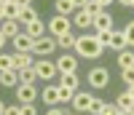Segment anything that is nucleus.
I'll list each match as a JSON object with an SVG mask.
<instances>
[{"label":"nucleus","mask_w":134,"mask_h":115,"mask_svg":"<svg viewBox=\"0 0 134 115\" xmlns=\"http://www.w3.org/2000/svg\"><path fill=\"white\" fill-rule=\"evenodd\" d=\"M35 72H38V80H54L59 70H57V62L43 56V59H35Z\"/></svg>","instance_id":"obj_2"},{"label":"nucleus","mask_w":134,"mask_h":115,"mask_svg":"<svg viewBox=\"0 0 134 115\" xmlns=\"http://www.w3.org/2000/svg\"><path fill=\"white\" fill-rule=\"evenodd\" d=\"M35 80H38V72H35V67H30V70H19V83L30 86V83H35Z\"/></svg>","instance_id":"obj_22"},{"label":"nucleus","mask_w":134,"mask_h":115,"mask_svg":"<svg viewBox=\"0 0 134 115\" xmlns=\"http://www.w3.org/2000/svg\"><path fill=\"white\" fill-rule=\"evenodd\" d=\"M86 11H88V14H91V16H97V14H102V3H99V0H88V3H86Z\"/></svg>","instance_id":"obj_28"},{"label":"nucleus","mask_w":134,"mask_h":115,"mask_svg":"<svg viewBox=\"0 0 134 115\" xmlns=\"http://www.w3.org/2000/svg\"><path fill=\"white\" fill-rule=\"evenodd\" d=\"M16 83H19V72H16V70H3V72H0V86L14 88Z\"/></svg>","instance_id":"obj_16"},{"label":"nucleus","mask_w":134,"mask_h":115,"mask_svg":"<svg viewBox=\"0 0 134 115\" xmlns=\"http://www.w3.org/2000/svg\"><path fill=\"white\" fill-rule=\"evenodd\" d=\"M21 115H38L35 105H21Z\"/></svg>","instance_id":"obj_34"},{"label":"nucleus","mask_w":134,"mask_h":115,"mask_svg":"<svg viewBox=\"0 0 134 115\" xmlns=\"http://www.w3.org/2000/svg\"><path fill=\"white\" fill-rule=\"evenodd\" d=\"M99 115H121V110H118L115 105H105V107H102V112H99Z\"/></svg>","instance_id":"obj_32"},{"label":"nucleus","mask_w":134,"mask_h":115,"mask_svg":"<svg viewBox=\"0 0 134 115\" xmlns=\"http://www.w3.org/2000/svg\"><path fill=\"white\" fill-rule=\"evenodd\" d=\"M121 115H134V107L131 110H121Z\"/></svg>","instance_id":"obj_42"},{"label":"nucleus","mask_w":134,"mask_h":115,"mask_svg":"<svg viewBox=\"0 0 134 115\" xmlns=\"http://www.w3.org/2000/svg\"><path fill=\"white\" fill-rule=\"evenodd\" d=\"M107 48H113V51H126L129 48L124 30H113V32H110V45H107Z\"/></svg>","instance_id":"obj_12"},{"label":"nucleus","mask_w":134,"mask_h":115,"mask_svg":"<svg viewBox=\"0 0 134 115\" xmlns=\"http://www.w3.org/2000/svg\"><path fill=\"white\" fill-rule=\"evenodd\" d=\"M24 32H27L30 38H35V40H38V38H43V35L48 32V27L43 24L40 19H35V21H30V24H24Z\"/></svg>","instance_id":"obj_14"},{"label":"nucleus","mask_w":134,"mask_h":115,"mask_svg":"<svg viewBox=\"0 0 134 115\" xmlns=\"http://www.w3.org/2000/svg\"><path fill=\"white\" fill-rule=\"evenodd\" d=\"M121 5H134V0H118Z\"/></svg>","instance_id":"obj_41"},{"label":"nucleus","mask_w":134,"mask_h":115,"mask_svg":"<svg viewBox=\"0 0 134 115\" xmlns=\"http://www.w3.org/2000/svg\"><path fill=\"white\" fill-rule=\"evenodd\" d=\"M107 105V102H102V99H97L94 96V102H91V110H88V112H94V115H99V112H102V107Z\"/></svg>","instance_id":"obj_30"},{"label":"nucleus","mask_w":134,"mask_h":115,"mask_svg":"<svg viewBox=\"0 0 134 115\" xmlns=\"http://www.w3.org/2000/svg\"><path fill=\"white\" fill-rule=\"evenodd\" d=\"M72 24L81 27V30H88V27L94 24V16L88 14L86 8H81V11H75V14H72Z\"/></svg>","instance_id":"obj_13"},{"label":"nucleus","mask_w":134,"mask_h":115,"mask_svg":"<svg viewBox=\"0 0 134 115\" xmlns=\"http://www.w3.org/2000/svg\"><path fill=\"white\" fill-rule=\"evenodd\" d=\"M75 43H78V35H72V32L57 38V45H59V48H64V51H75Z\"/></svg>","instance_id":"obj_17"},{"label":"nucleus","mask_w":134,"mask_h":115,"mask_svg":"<svg viewBox=\"0 0 134 115\" xmlns=\"http://www.w3.org/2000/svg\"><path fill=\"white\" fill-rule=\"evenodd\" d=\"M3 8H5V19H16V21H19V14H21V8L14 3V0H11V3H5Z\"/></svg>","instance_id":"obj_24"},{"label":"nucleus","mask_w":134,"mask_h":115,"mask_svg":"<svg viewBox=\"0 0 134 115\" xmlns=\"http://www.w3.org/2000/svg\"><path fill=\"white\" fill-rule=\"evenodd\" d=\"M3 70H14V54H3L0 51V72Z\"/></svg>","instance_id":"obj_26"},{"label":"nucleus","mask_w":134,"mask_h":115,"mask_svg":"<svg viewBox=\"0 0 134 115\" xmlns=\"http://www.w3.org/2000/svg\"><path fill=\"white\" fill-rule=\"evenodd\" d=\"M57 86H59V102H72L75 91H72L70 86H64V83H57Z\"/></svg>","instance_id":"obj_25"},{"label":"nucleus","mask_w":134,"mask_h":115,"mask_svg":"<svg viewBox=\"0 0 134 115\" xmlns=\"http://www.w3.org/2000/svg\"><path fill=\"white\" fill-rule=\"evenodd\" d=\"M35 19H38V11L32 8V5H30V8H21V14H19V21H21V24H30V21H35Z\"/></svg>","instance_id":"obj_23"},{"label":"nucleus","mask_w":134,"mask_h":115,"mask_svg":"<svg viewBox=\"0 0 134 115\" xmlns=\"http://www.w3.org/2000/svg\"><path fill=\"white\" fill-rule=\"evenodd\" d=\"M11 40H14V48H16L19 54H32V45H35V38H30L24 30H21L16 38H11Z\"/></svg>","instance_id":"obj_9"},{"label":"nucleus","mask_w":134,"mask_h":115,"mask_svg":"<svg viewBox=\"0 0 134 115\" xmlns=\"http://www.w3.org/2000/svg\"><path fill=\"white\" fill-rule=\"evenodd\" d=\"M30 67H35V59H32V54H14V70H30Z\"/></svg>","instance_id":"obj_15"},{"label":"nucleus","mask_w":134,"mask_h":115,"mask_svg":"<svg viewBox=\"0 0 134 115\" xmlns=\"http://www.w3.org/2000/svg\"><path fill=\"white\" fill-rule=\"evenodd\" d=\"M3 21H5V8L0 5V24H3Z\"/></svg>","instance_id":"obj_39"},{"label":"nucleus","mask_w":134,"mask_h":115,"mask_svg":"<svg viewBox=\"0 0 134 115\" xmlns=\"http://www.w3.org/2000/svg\"><path fill=\"white\" fill-rule=\"evenodd\" d=\"M59 83H64V86H70L72 91H78V72H70V75H62V80Z\"/></svg>","instance_id":"obj_27"},{"label":"nucleus","mask_w":134,"mask_h":115,"mask_svg":"<svg viewBox=\"0 0 134 115\" xmlns=\"http://www.w3.org/2000/svg\"><path fill=\"white\" fill-rule=\"evenodd\" d=\"M115 107H118V110H131V107H134V96L129 94V91L118 94V99H115Z\"/></svg>","instance_id":"obj_19"},{"label":"nucleus","mask_w":134,"mask_h":115,"mask_svg":"<svg viewBox=\"0 0 134 115\" xmlns=\"http://www.w3.org/2000/svg\"><path fill=\"white\" fill-rule=\"evenodd\" d=\"M5 115H21V105H8L5 107Z\"/></svg>","instance_id":"obj_33"},{"label":"nucleus","mask_w":134,"mask_h":115,"mask_svg":"<svg viewBox=\"0 0 134 115\" xmlns=\"http://www.w3.org/2000/svg\"><path fill=\"white\" fill-rule=\"evenodd\" d=\"M54 51H57V38H38L35 45H32V54L35 56H51Z\"/></svg>","instance_id":"obj_3"},{"label":"nucleus","mask_w":134,"mask_h":115,"mask_svg":"<svg viewBox=\"0 0 134 115\" xmlns=\"http://www.w3.org/2000/svg\"><path fill=\"white\" fill-rule=\"evenodd\" d=\"M54 8H57L59 16H72V14H75V8H72L70 0H57V3H54Z\"/></svg>","instance_id":"obj_20"},{"label":"nucleus","mask_w":134,"mask_h":115,"mask_svg":"<svg viewBox=\"0 0 134 115\" xmlns=\"http://www.w3.org/2000/svg\"><path fill=\"white\" fill-rule=\"evenodd\" d=\"M86 78H88V83H91V88H105L107 80H110V72L105 70V67H91Z\"/></svg>","instance_id":"obj_5"},{"label":"nucleus","mask_w":134,"mask_h":115,"mask_svg":"<svg viewBox=\"0 0 134 115\" xmlns=\"http://www.w3.org/2000/svg\"><path fill=\"white\" fill-rule=\"evenodd\" d=\"M57 70L62 75H70V72H78V56H72L70 51H67L64 56H59L57 59Z\"/></svg>","instance_id":"obj_8"},{"label":"nucleus","mask_w":134,"mask_h":115,"mask_svg":"<svg viewBox=\"0 0 134 115\" xmlns=\"http://www.w3.org/2000/svg\"><path fill=\"white\" fill-rule=\"evenodd\" d=\"M129 94H131V96H134V83H131V86H129Z\"/></svg>","instance_id":"obj_44"},{"label":"nucleus","mask_w":134,"mask_h":115,"mask_svg":"<svg viewBox=\"0 0 134 115\" xmlns=\"http://www.w3.org/2000/svg\"><path fill=\"white\" fill-rule=\"evenodd\" d=\"M105 51V45L99 43L97 35H78V43H75V54L81 59H99Z\"/></svg>","instance_id":"obj_1"},{"label":"nucleus","mask_w":134,"mask_h":115,"mask_svg":"<svg viewBox=\"0 0 134 115\" xmlns=\"http://www.w3.org/2000/svg\"><path fill=\"white\" fill-rule=\"evenodd\" d=\"M131 8H134V5H131Z\"/></svg>","instance_id":"obj_47"},{"label":"nucleus","mask_w":134,"mask_h":115,"mask_svg":"<svg viewBox=\"0 0 134 115\" xmlns=\"http://www.w3.org/2000/svg\"><path fill=\"white\" fill-rule=\"evenodd\" d=\"M97 32H110L113 30V16L107 14V11H102V14H97L94 16V24H91Z\"/></svg>","instance_id":"obj_11"},{"label":"nucleus","mask_w":134,"mask_h":115,"mask_svg":"<svg viewBox=\"0 0 134 115\" xmlns=\"http://www.w3.org/2000/svg\"><path fill=\"white\" fill-rule=\"evenodd\" d=\"M118 64L121 70H129V67H134V54L126 48V51H118Z\"/></svg>","instance_id":"obj_21"},{"label":"nucleus","mask_w":134,"mask_h":115,"mask_svg":"<svg viewBox=\"0 0 134 115\" xmlns=\"http://www.w3.org/2000/svg\"><path fill=\"white\" fill-rule=\"evenodd\" d=\"M5 40H8V38L3 35V30H0V51H3V45H5Z\"/></svg>","instance_id":"obj_38"},{"label":"nucleus","mask_w":134,"mask_h":115,"mask_svg":"<svg viewBox=\"0 0 134 115\" xmlns=\"http://www.w3.org/2000/svg\"><path fill=\"white\" fill-rule=\"evenodd\" d=\"M70 32V16H54L51 21H48V35H54V38H59V35H67Z\"/></svg>","instance_id":"obj_4"},{"label":"nucleus","mask_w":134,"mask_h":115,"mask_svg":"<svg viewBox=\"0 0 134 115\" xmlns=\"http://www.w3.org/2000/svg\"><path fill=\"white\" fill-rule=\"evenodd\" d=\"M124 35H126V43L134 45V21H129V24L124 27Z\"/></svg>","instance_id":"obj_29"},{"label":"nucleus","mask_w":134,"mask_h":115,"mask_svg":"<svg viewBox=\"0 0 134 115\" xmlns=\"http://www.w3.org/2000/svg\"><path fill=\"white\" fill-rule=\"evenodd\" d=\"M91 102H94V96L88 94V91H75V96H72V110L75 112H88L91 110Z\"/></svg>","instance_id":"obj_6"},{"label":"nucleus","mask_w":134,"mask_h":115,"mask_svg":"<svg viewBox=\"0 0 134 115\" xmlns=\"http://www.w3.org/2000/svg\"><path fill=\"white\" fill-rule=\"evenodd\" d=\"M0 30H3V35H5V38H16L19 32H21V30H19V21H16V19H5L3 24H0Z\"/></svg>","instance_id":"obj_18"},{"label":"nucleus","mask_w":134,"mask_h":115,"mask_svg":"<svg viewBox=\"0 0 134 115\" xmlns=\"http://www.w3.org/2000/svg\"><path fill=\"white\" fill-rule=\"evenodd\" d=\"M121 78H124L126 83L131 86V83H134V67H129V70H121Z\"/></svg>","instance_id":"obj_31"},{"label":"nucleus","mask_w":134,"mask_h":115,"mask_svg":"<svg viewBox=\"0 0 134 115\" xmlns=\"http://www.w3.org/2000/svg\"><path fill=\"white\" fill-rule=\"evenodd\" d=\"M99 3H102V8H105V5H110V3H113V0H99Z\"/></svg>","instance_id":"obj_43"},{"label":"nucleus","mask_w":134,"mask_h":115,"mask_svg":"<svg viewBox=\"0 0 134 115\" xmlns=\"http://www.w3.org/2000/svg\"><path fill=\"white\" fill-rule=\"evenodd\" d=\"M16 99L21 102V105H32V102L38 99V88H35V83H30V86L19 83V86H16Z\"/></svg>","instance_id":"obj_7"},{"label":"nucleus","mask_w":134,"mask_h":115,"mask_svg":"<svg viewBox=\"0 0 134 115\" xmlns=\"http://www.w3.org/2000/svg\"><path fill=\"white\" fill-rule=\"evenodd\" d=\"M5 107H8V105H5L3 99H0V115H5Z\"/></svg>","instance_id":"obj_40"},{"label":"nucleus","mask_w":134,"mask_h":115,"mask_svg":"<svg viewBox=\"0 0 134 115\" xmlns=\"http://www.w3.org/2000/svg\"><path fill=\"white\" fill-rule=\"evenodd\" d=\"M14 3H16L19 8H30V5H32V0H14Z\"/></svg>","instance_id":"obj_37"},{"label":"nucleus","mask_w":134,"mask_h":115,"mask_svg":"<svg viewBox=\"0 0 134 115\" xmlns=\"http://www.w3.org/2000/svg\"><path fill=\"white\" fill-rule=\"evenodd\" d=\"M67 115H70V112H67ZM72 115H83V112H72Z\"/></svg>","instance_id":"obj_46"},{"label":"nucleus","mask_w":134,"mask_h":115,"mask_svg":"<svg viewBox=\"0 0 134 115\" xmlns=\"http://www.w3.org/2000/svg\"><path fill=\"white\" fill-rule=\"evenodd\" d=\"M5 3H11V0H0V5H5Z\"/></svg>","instance_id":"obj_45"},{"label":"nucleus","mask_w":134,"mask_h":115,"mask_svg":"<svg viewBox=\"0 0 134 115\" xmlns=\"http://www.w3.org/2000/svg\"><path fill=\"white\" fill-rule=\"evenodd\" d=\"M70 3H72V8H75V11H81V8H86L88 0H70Z\"/></svg>","instance_id":"obj_35"},{"label":"nucleus","mask_w":134,"mask_h":115,"mask_svg":"<svg viewBox=\"0 0 134 115\" xmlns=\"http://www.w3.org/2000/svg\"><path fill=\"white\" fill-rule=\"evenodd\" d=\"M46 115H67V112H64L62 107H48V112H46Z\"/></svg>","instance_id":"obj_36"},{"label":"nucleus","mask_w":134,"mask_h":115,"mask_svg":"<svg viewBox=\"0 0 134 115\" xmlns=\"http://www.w3.org/2000/svg\"><path fill=\"white\" fill-rule=\"evenodd\" d=\"M40 99L46 102L48 107H57V105H59V86H57V83H48L46 88L40 91Z\"/></svg>","instance_id":"obj_10"}]
</instances>
